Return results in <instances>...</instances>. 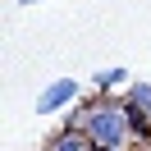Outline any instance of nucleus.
Wrapping results in <instances>:
<instances>
[{"label":"nucleus","instance_id":"6","mask_svg":"<svg viewBox=\"0 0 151 151\" xmlns=\"http://www.w3.org/2000/svg\"><path fill=\"white\" fill-rule=\"evenodd\" d=\"M19 5H37V0H19Z\"/></svg>","mask_w":151,"mask_h":151},{"label":"nucleus","instance_id":"5","mask_svg":"<svg viewBox=\"0 0 151 151\" xmlns=\"http://www.w3.org/2000/svg\"><path fill=\"white\" fill-rule=\"evenodd\" d=\"M124 69H101V73H96V87H101V92H110V87H124Z\"/></svg>","mask_w":151,"mask_h":151},{"label":"nucleus","instance_id":"2","mask_svg":"<svg viewBox=\"0 0 151 151\" xmlns=\"http://www.w3.org/2000/svg\"><path fill=\"white\" fill-rule=\"evenodd\" d=\"M69 101H78V83L73 78H55V83L37 96V114H55V110H64Z\"/></svg>","mask_w":151,"mask_h":151},{"label":"nucleus","instance_id":"1","mask_svg":"<svg viewBox=\"0 0 151 151\" xmlns=\"http://www.w3.org/2000/svg\"><path fill=\"white\" fill-rule=\"evenodd\" d=\"M69 124L83 128L87 137L96 142V151H128L133 142L147 137V128H142L137 114L128 110V101H114V96H101V101L78 105Z\"/></svg>","mask_w":151,"mask_h":151},{"label":"nucleus","instance_id":"4","mask_svg":"<svg viewBox=\"0 0 151 151\" xmlns=\"http://www.w3.org/2000/svg\"><path fill=\"white\" fill-rule=\"evenodd\" d=\"M124 101H128V110L137 114V124H142V128L151 133V83H133Z\"/></svg>","mask_w":151,"mask_h":151},{"label":"nucleus","instance_id":"3","mask_svg":"<svg viewBox=\"0 0 151 151\" xmlns=\"http://www.w3.org/2000/svg\"><path fill=\"white\" fill-rule=\"evenodd\" d=\"M46 151H96V142L87 137L83 128H73V124H69V128H60L55 137H50V147Z\"/></svg>","mask_w":151,"mask_h":151}]
</instances>
